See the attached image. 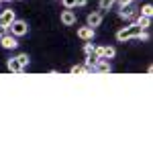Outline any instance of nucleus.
Returning <instances> with one entry per match:
<instances>
[{
	"mask_svg": "<svg viewBox=\"0 0 153 153\" xmlns=\"http://www.w3.org/2000/svg\"><path fill=\"white\" fill-rule=\"evenodd\" d=\"M139 33H141V27H137V25H129V27L120 29V31L117 33V39L123 43V41H129V39H137Z\"/></svg>",
	"mask_w": 153,
	"mask_h": 153,
	"instance_id": "f257e3e1",
	"label": "nucleus"
},
{
	"mask_svg": "<svg viewBox=\"0 0 153 153\" xmlns=\"http://www.w3.org/2000/svg\"><path fill=\"white\" fill-rule=\"evenodd\" d=\"M8 33L14 35V37H23V35L29 33V27H27L25 21H16V19H14V21L8 25Z\"/></svg>",
	"mask_w": 153,
	"mask_h": 153,
	"instance_id": "f03ea898",
	"label": "nucleus"
},
{
	"mask_svg": "<svg viewBox=\"0 0 153 153\" xmlns=\"http://www.w3.org/2000/svg\"><path fill=\"white\" fill-rule=\"evenodd\" d=\"M0 45L4 49H16L19 47V41H16V37L10 35V33H6V35L0 37Z\"/></svg>",
	"mask_w": 153,
	"mask_h": 153,
	"instance_id": "7ed1b4c3",
	"label": "nucleus"
},
{
	"mask_svg": "<svg viewBox=\"0 0 153 153\" xmlns=\"http://www.w3.org/2000/svg\"><path fill=\"white\" fill-rule=\"evenodd\" d=\"M118 16L120 19H133V16H137V8L133 6V2L131 4H123L120 10H118Z\"/></svg>",
	"mask_w": 153,
	"mask_h": 153,
	"instance_id": "20e7f679",
	"label": "nucleus"
},
{
	"mask_svg": "<svg viewBox=\"0 0 153 153\" xmlns=\"http://www.w3.org/2000/svg\"><path fill=\"white\" fill-rule=\"evenodd\" d=\"M94 71H98V74H108V71H110V63H108V59H104V57H98V59H96Z\"/></svg>",
	"mask_w": 153,
	"mask_h": 153,
	"instance_id": "39448f33",
	"label": "nucleus"
},
{
	"mask_svg": "<svg viewBox=\"0 0 153 153\" xmlns=\"http://www.w3.org/2000/svg\"><path fill=\"white\" fill-rule=\"evenodd\" d=\"M78 37H80L82 41H92V39H94V29H92V27H80V29H78Z\"/></svg>",
	"mask_w": 153,
	"mask_h": 153,
	"instance_id": "423d86ee",
	"label": "nucleus"
},
{
	"mask_svg": "<svg viewBox=\"0 0 153 153\" xmlns=\"http://www.w3.org/2000/svg\"><path fill=\"white\" fill-rule=\"evenodd\" d=\"M61 23L68 25V27L76 25V14H74V10H71V8H68V10L61 12Z\"/></svg>",
	"mask_w": 153,
	"mask_h": 153,
	"instance_id": "0eeeda50",
	"label": "nucleus"
},
{
	"mask_svg": "<svg viewBox=\"0 0 153 153\" xmlns=\"http://www.w3.org/2000/svg\"><path fill=\"white\" fill-rule=\"evenodd\" d=\"M100 23H102V14L100 12H90L88 14V27H100Z\"/></svg>",
	"mask_w": 153,
	"mask_h": 153,
	"instance_id": "6e6552de",
	"label": "nucleus"
},
{
	"mask_svg": "<svg viewBox=\"0 0 153 153\" xmlns=\"http://www.w3.org/2000/svg\"><path fill=\"white\" fill-rule=\"evenodd\" d=\"M0 16H2V23L6 25V27H8V25H10L14 19H16V16H14V10H10V8H6V10H0Z\"/></svg>",
	"mask_w": 153,
	"mask_h": 153,
	"instance_id": "1a4fd4ad",
	"label": "nucleus"
},
{
	"mask_svg": "<svg viewBox=\"0 0 153 153\" xmlns=\"http://www.w3.org/2000/svg\"><path fill=\"white\" fill-rule=\"evenodd\" d=\"M8 71H12V74H21V71H23V65L19 63V59H16V57L8 59Z\"/></svg>",
	"mask_w": 153,
	"mask_h": 153,
	"instance_id": "9d476101",
	"label": "nucleus"
},
{
	"mask_svg": "<svg viewBox=\"0 0 153 153\" xmlns=\"http://www.w3.org/2000/svg\"><path fill=\"white\" fill-rule=\"evenodd\" d=\"M135 25H137V27H141V29H147V27L151 25V16H143V14H139Z\"/></svg>",
	"mask_w": 153,
	"mask_h": 153,
	"instance_id": "9b49d317",
	"label": "nucleus"
},
{
	"mask_svg": "<svg viewBox=\"0 0 153 153\" xmlns=\"http://www.w3.org/2000/svg\"><path fill=\"white\" fill-rule=\"evenodd\" d=\"M98 6H100V10H110L114 6V0H100Z\"/></svg>",
	"mask_w": 153,
	"mask_h": 153,
	"instance_id": "f8f14e48",
	"label": "nucleus"
},
{
	"mask_svg": "<svg viewBox=\"0 0 153 153\" xmlns=\"http://www.w3.org/2000/svg\"><path fill=\"white\" fill-rule=\"evenodd\" d=\"M114 53H117L114 47H102V57H104V59H112V57H114Z\"/></svg>",
	"mask_w": 153,
	"mask_h": 153,
	"instance_id": "ddd939ff",
	"label": "nucleus"
},
{
	"mask_svg": "<svg viewBox=\"0 0 153 153\" xmlns=\"http://www.w3.org/2000/svg\"><path fill=\"white\" fill-rule=\"evenodd\" d=\"M139 14H143V16H153V6L151 4H145L141 10H139Z\"/></svg>",
	"mask_w": 153,
	"mask_h": 153,
	"instance_id": "4468645a",
	"label": "nucleus"
},
{
	"mask_svg": "<svg viewBox=\"0 0 153 153\" xmlns=\"http://www.w3.org/2000/svg\"><path fill=\"white\" fill-rule=\"evenodd\" d=\"M16 59H19V63L23 65V70L27 68V65H29V55H27V53H21V55H16Z\"/></svg>",
	"mask_w": 153,
	"mask_h": 153,
	"instance_id": "2eb2a0df",
	"label": "nucleus"
},
{
	"mask_svg": "<svg viewBox=\"0 0 153 153\" xmlns=\"http://www.w3.org/2000/svg\"><path fill=\"white\" fill-rule=\"evenodd\" d=\"M70 74H74V76H80V74H84V65H74L70 70Z\"/></svg>",
	"mask_w": 153,
	"mask_h": 153,
	"instance_id": "dca6fc26",
	"label": "nucleus"
},
{
	"mask_svg": "<svg viewBox=\"0 0 153 153\" xmlns=\"http://www.w3.org/2000/svg\"><path fill=\"white\" fill-rule=\"evenodd\" d=\"M65 8H76V0H61Z\"/></svg>",
	"mask_w": 153,
	"mask_h": 153,
	"instance_id": "f3484780",
	"label": "nucleus"
},
{
	"mask_svg": "<svg viewBox=\"0 0 153 153\" xmlns=\"http://www.w3.org/2000/svg\"><path fill=\"white\" fill-rule=\"evenodd\" d=\"M84 51H86V55L90 57V55L94 53V45H90V43H86V47H84Z\"/></svg>",
	"mask_w": 153,
	"mask_h": 153,
	"instance_id": "a211bd4d",
	"label": "nucleus"
},
{
	"mask_svg": "<svg viewBox=\"0 0 153 153\" xmlns=\"http://www.w3.org/2000/svg\"><path fill=\"white\" fill-rule=\"evenodd\" d=\"M6 33H8V27H6V25H0V37L6 35Z\"/></svg>",
	"mask_w": 153,
	"mask_h": 153,
	"instance_id": "6ab92c4d",
	"label": "nucleus"
},
{
	"mask_svg": "<svg viewBox=\"0 0 153 153\" xmlns=\"http://www.w3.org/2000/svg\"><path fill=\"white\" fill-rule=\"evenodd\" d=\"M88 0H76V6H86Z\"/></svg>",
	"mask_w": 153,
	"mask_h": 153,
	"instance_id": "aec40b11",
	"label": "nucleus"
},
{
	"mask_svg": "<svg viewBox=\"0 0 153 153\" xmlns=\"http://www.w3.org/2000/svg\"><path fill=\"white\" fill-rule=\"evenodd\" d=\"M114 2H118V4H120V6H123V4H131V2H133V0H114Z\"/></svg>",
	"mask_w": 153,
	"mask_h": 153,
	"instance_id": "412c9836",
	"label": "nucleus"
},
{
	"mask_svg": "<svg viewBox=\"0 0 153 153\" xmlns=\"http://www.w3.org/2000/svg\"><path fill=\"white\" fill-rule=\"evenodd\" d=\"M0 25H4V23H2V16H0Z\"/></svg>",
	"mask_w": 153,
	"mask_h": 153,
	"instance_id": "4be33fe9",
	"label": "nucleus"
},
{
	"mask_svg": "<svg viewBox=\"0 0 153 153\" xmlns=\"http://www.w3.org/2000/svg\"><path fill=\"white\" fill-rule=\"evenodd\" d=\"M2 2H10V0H2Z\"/></svg>",
	"mask_w": 153,
	"mask_h": 153,
	"instance_id": "5701e85b",
	"label": "nucleus"
},
{
	"mask_svg": "<svg viewBox=\"0 0 153 153\" xmlns=\"http://www.w3.org/2000/svg\"><path fill=\"white\" fill-rule=\"evenodd\" d=\"M0 2H2V0H0Z\"/></svg>",
	"mask_w": 153,
	"mask_h": 153,
	"instance_id": "b1692460",
	"label": "nucleus"
}]
</instances>
